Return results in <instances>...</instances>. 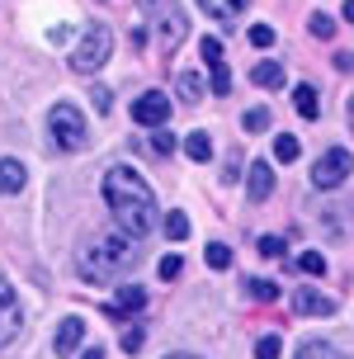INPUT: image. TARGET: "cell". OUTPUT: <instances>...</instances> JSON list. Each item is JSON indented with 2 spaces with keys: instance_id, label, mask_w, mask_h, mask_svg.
<instances>
[{
  "instance_id": "35",
  "label": "cell",
  "mask_w": 354,
  "mask_h": 359,
  "mask_svg": "<svg viewBox=\"0 0 354 359\" xmlns=\"http://www.w3.org/2000/svg\"><path fill=\"white\" fill-rule=\"evenodd\" d=\"M260 255L279 260V255H283V241H279V236H260Z\"/></svg>"
},
{
  "instance_id": "33",
  "label": "cell",
  "mask_w": 354,
  "mask_h": 359,
  "mask_svg": "<svg viewBox=\"0 0 354 359\" xmlns=\"http://www.w3.org/2000/svg\"><path fill=\"white\" fill-rule=\"evenodd\" d=\"M161 279H179V269H184V260H179V255H165V260H161Z\"/></svg>"
},
{
  "instance_id": "19",
  "label": "cell",
  "mask_w": 354,
  "mask_h": 359,
  "mask_svg": "<svg viewBox=\"0 0 354 359\" xmlns=\"http://www.w3.org/2000/svg\"><path fill=\"white\" fill-rule=\"evenodd\" d=\"M302 156V142L298 137H293V133H279V137H274V161H283V165H293Z\"/></svg>"
},
{
  "instance_id": "32",
  "label": "cell",
  "mask_w": 354,
  "mask_h": 359,
  "mask_svg": "<svg viewBox=\"0 0 354 359\" xmlns=\"http://www.w3.org/2000/svg\"><path fill=\"white\" fill-rule=\"evenodd\" d=\"M250 43H255V48H274V29H269V24H255V29H250Z\"/></svg>"
},
{
  "instance_id": "3",
  "label": "cell",
  "mask_w": 354,
  "mask_h": 359,
  "mask_svg": "<svg viewBox=\"0 0 354 359\" xmlns=\"http://www.w3.org/2000/svg\"><path fill=\"white\" fill-rule=\"evenodd\" d=\"M109 57H114V29L109 24H90L86 34H81V43H76V53H71V72L95 76Z\"/></svg>"
},
{
  "instance_id": "17",
  "label": "cell",
  "mask_w": 354,
  "mask_h": 359,
  "mask_svg": "<svg viewBox=\"0 0 354 359\" xmlns=\"http://www.w3.org/2000/svg\"><path fill=\"white\" fill-rule=\"evenodd\" d=\"M175 90H179V100H184V104H198V100H203V76L179 72L175 76Z\"/></svg>"
},
{
  "instance_id": "29",
  "label": "cell",
  "mask_w": 354,
  "mask_h": 359,
  "mask_svg": "<svg viewBox=\"0 0 354 359\" xmlns=\"http://www.w3.org/2000/svg\"><path fill=\"white\" fill-rule=\"evenodd\" d=\"M212 72V95H227L231 90V72H227V62H217V67H208Z\"/></svg>"
},
{
  "instance_id": "24",
  "label": "cell",
  "mask_w": 354,
  "mask_h": 359,
  "mask_svg": "<svg viewBox=\"0 0 354 359\" xmlns=\"http://www.w3.org/2000/svg\"><path fill=\"white\" fill-rule=\"evenodd\" d=\"M250 298H255V303H274V298H279V284H269V279H250Z\"/></svg>"
},
{
  "instance_id": "12",
  "label": "cell",
  "mask_w": 354,
  "mask_h": 359,
  "mask_svg": "<svg viewBox=\"0 0 354 359\" xmlns=\"http://www.w3.org/2000/svg\"><path fill=\"white\" fill-rule=\"evenodd\" d=\"M198 5H203V10H208V15L217 19V24H236V19L246 15V5H250V0H198Z\"/></svg>"
},
{
  "instance_id": "8",
  "label": "cell",
  "mask_w": 354,
  "mask_h": 359,
  "mask_svg": "<svg viewBox=\"0 0 354 359\" xmlns=\"http://www.w3.org/2000/svg\"><path fill=\"white\" fill-rule=\"evenodd\" d=\"M170 118V100L161 95V90H147L142 100H132V123H142V128H161Z\"/></svg>"
},
{
  "instance_id": "31",
  "label": "cell",
  "mask_w": 354,
  "mask_h": 359,
  "mask_svg": "<svg viewBox=\"0 0 354 359\" xmlns=\"http://www.w3.org/2000/svg\"><path fill=\"white\" fill-rule=\"evenodd\" d=\"M151 151H156V156H165V151H175V137H170L165 128H156V133H151Z\"/></svg>"
},
{
  "instance_id": "1",
  "label": "cell",
  "mask_w": 354,
  "mask_h": 359,
  "mask_svg": "<svg viewBox=\"0 0 354 359\" xmlns=\"http://www.w3.org/2000/svg\"><path fill=\"white\" fill-rule=\"evenodd\" d=\"M104 203L118 222V232L132 236V241H142L156 227V194L132 165H109L104 170Z\"/></svg>"
},
{
  "instance_id": "18",
  "label": "cell",
  "mask_w": 354,
  "mask_h": 359,
  "mask_svg": "<svg viewBox=\"0 0 354 359\" xmlns=\"http://www.w3.org/2000/svg\"><path fill=\"white\" fill-rule=\"evenodd\" d=\"M184 156L189 161H212V137L208 133H189L184 137Z\"/></svg>"
},
{
  "instance_id": "9",
  "label": "cell",
  "mask_w": 354,
  "mask_h": 359,
  "mask_svg": "<svg viewBox=\"0 0 354 359\" xmlns=\"http://www.w3.org/2000/svg\"><path fill=\"white\" fill-rule=\"evenodd\" d=\"M246 194H250V203H265V198L274 194V165H269V161H250Z\"/></svg>"
},
{
  "instance_id": "26",
  "label": "cell",
  "mask_w": 354,
  "mask_h": 359,
  "mask_svg": "<svg viewBox=\"0 0 354 359\" xmlns=\"http://www.w3.org/2000/svg\"><path fill=\"white\" fill-rule=\"evenodd\" d=\"M241 128H246V133H265V128H269V109H246Z\"/></svg>"
},
{
  "instance_id": "15",
  "label": "cell",
  "mask_w": 354,
  "mask_h": 359,
  "mask_svg": "<svg viewBox=\"0 0 354 359\" xmlns=\"http://www.w3.org/2000/svg\"><path fill=\"white\" fill-rule=\"evenodd\" d=\"M293 109H298L302 118H321V100L312 86H293Z\"/></svg>"
},
{
  "instance_id": "21",
  "label": "cell",
  "mask_w": 354,
  "mask_h": 359,
  "mask_svg": "<svg viewBox=\"0 0 354 359\" xmlns=\"http://www.w3.org/2000/svg\"><path fill=\"white\" fill-rule=\"evenodd\" d=\"M203 260H208V269H231V246H222V241H208Z\"/></svg>"
},
{
  "instance_id": "34",
  "label": "cell",
  "mask_w": 354,
  "mask_h": 359,
  "mask_svg": "<svg viewBox=\"0 0 354 359\" xmlns=\"http://www.w3.org/2000/svg\"><path fill=\"white\" fill-rule=\"evenodd\" d=\"M90 104L100 109V114H109V104H114V95H109L104 86H95V90H90Z\"/></svg>"
},
{
  "instance_id": "13",
  "label": "cell",
  "mask_w": 354,
  "mask_h": 359,
  "mask_svg": "<svg viewBox=\"0 0 354 359\" xmlns=\"http://www.w3.org/2000/svg\"><path fill=\"white\" fill-rule=\"evenodd\" d=\"M24 180H29L24 161H15V156H5V161H0V194H19V189H24Z\"/></svg>"
},
{
  "instance_id": "28",
  "label": "cell",
  "mask_w": 354,
  "mask_h": 359,
  "mask_svg": "<svg viewBox=\"0 0 354 359\" xmlns=\"http://www.w3.org/2000/svg\"><path fill=\"white\" fill-rule=\"evenodd\" d=\"M307 29H312L317 38H331V34H336V19H331V15H321V10H317V15L307 19Z\"/></svg>"
},
{
  "instance_id": "2",
  "label": "cell",
  "mask_w": 354,
  "mask_h": 359,
  "mask_svg": "<svg viewBox=\"0 0 354 359\" xmlns=\"http://www.w3.org/2000/svg\"><path fill=\"white\" fill-rule=\"evenodd\" d=\"M142 260L137 241L123 232H104V236H90L81 255H76V265H81V279L86 284H109V279H118L128 269Z\"/></svg>"
},
{
  "instance_id": "39",
  "label": "cell",
  "mask_w": 354,
  "mask_h": 359,
  "mask_svg": "<svg viewBox=\"0 0 354 359\" xmlns=\"http://www.w3.org/2000/svg\"><path fill=\"white\" fill-rule=\"evenodd\" d=\"M350 128H354V95H350Z\"/></svg>"
},
{
  "instance_id": "5",
  "label": "cell",
  "mask_w": 354,
  "mask_h": 359,
  "mask_svg": "<svg viewBox=\"0 0 354 359\" xmlns=\"http://www.w3.org/2000/svg\"><path fill=\"white\" fill-rule=\"evenodd\" d=\"M137 10L161 29L165 48H175L179 38L189 34V19H184V10H179V0H137Z\"/></svg>"
},
{
  "instance_id": "4",
  "label": "cell",
  "mask_w": 354,
  "mask_h": 359,
  "mask_svg": "<svg viewBox=\"0 0 354 359\" xmlns=\"http://www.w3.org/2000/svg\"><path fill=\"white\" fill-rule=\"evenodd\" d=\"M48 128H53V142L62 147V151H86V147H90L86 118H81V109L67 104V100L48 109Z\"/></svg>"
},
{
  "instance_id": "7",
  "label": "cell",
  "mask_w": 354,
  "mask_h": 359,
  "mask_svg": "<svg viewBox=\"0 0 354 359\" xmlns=\"http://www.w3.org/2000/svg\"><path fill=\"white\" fill-rule=\"evenodd\" d=\"M19 326H24V307H19V293L10 288V279L0 274V350L19 336Z\"/></svg>"
},
{
  "instance_id": "14",
  "label": "cell",
  "mask_w": 354,
  "mask_h": 359,
  "mask_svg": "<svg viewBox=\"0 0 354 359\" xmlns=\"http://www.w3.org/2000/svg\"><path fill=\"white\" fill-rule=\"evenodd\" d=\"M142 307H147V293L137 284H123L118 288V303L109 307V317H128V312H142Z\"/></svg>"
},
{
  "instance_id": "36",
  "label": "cell",
  "mask_w": 354,
  "mask_h": 359,
  "mask_svg": "<svg viewBox=\"0 0 354 359\" xmlns=\"http://www.w3.org/2000/svg\"><path fill=\"white\" fill-rule=\"evenodd\" d=\"M128 38H132V48H147V29H142V24H132V34H128Z\"/></svg>"
},
{
  "instance_id": "16",
  "label": "cell",
  "mask_w": 354,
  "mask_h": 359,
  "mask_svg": "<svg viewBox=\"0 0 354 359\" xmlns=\"http://www.w3.org/2000/svg\"><path fill=\"white\" fill-rule=\"evenodd\" d=\"M250 81H255L260 90H279V86H283V67H279V62H255Z\"/></svg>"
},
{
  "instance_id": "30",
  "label": "cell",
  "mask_w": 354,
  "mask_h": 359,
  "mask_svg": "<svg viewBox=\"0 0 354 359\" xmlns=\"http://www.w3.org/2000/svg\"><path fill=\"white\" fill-rule=\"evenodd\" d=\"M142 345H147V331H142V326H128V331H123V350H128V355H137Z\"/></svg>"
},
{
  "instance_id": "11",
  "label": "cell",
  "mask_w": 354,
  "mask_h": 359,
  "mask_svg": "<svg viewBox=\"0 0 354 359\" xmlns=\"http://www.w3.org/2000/svg\"><path fill=\"white\" fill-rule=\"evenodd\" d=\"M81 341H86V322H81V317H67V322L57 326V336H53V350L57 355H71Z\"/></svg>"
},
{
  "instance_id": "40",
  "label": "cell",
  "mask_w": 354,
  "mask_h": 359,
  "mask_svg": "<svg viewBox=\"0 0 354 359\" xmlns=\"http://www.w3.org/2000/svg\"><path fill=\"white\" fill-rule=\"evenodd\" d=\"M165 359H198V355H165Z\"/></svg>"
},
{
  "instance_id": "23",
  "label": "cell",
  "mask_w": 354,
  "mask_h": 359,
  "mask_svg": "<svg viewBox=\"0 0 354 359\" xmlns=\"http://www.w3.org/2000/svg\"><path fill=\"white\" fill-rule=\"evenodd\" d=\"M298 269L317 279V274H326V255H321V251H302V255H298Z\"/></svg>"
},
{
  "instance_id": "25",
  "label": "cell",
  "mask_w": 354,
  "mask_h": 359,
  "mask_svg": "<svg viewBox=\"0 0 354 359\" xmlns=\"http://www.w3.org/2000/svg\"><path fill=\"white\" fill-rule=\"evenodd\" d=\"M279 355H283L279 336H260V341H255V359H279Z\"/></svg>"
},
{
  "instance_id": "20",
  "label": "cell",
  "mask_w": 354,
  "mask_h": 359,
  "mask_svg": "<svg viewBox=\"0 0 354 359\" xmlns=\"http://www.w3.org/2000/svg\"><path fill=\"white\" fill-rule=\"evenodd\" d=\"M293 359H345V355H340L336 345H326V341H302Z\"/></svg>"
},
{
  "instance_id": "10",
  "label": "cell",
  "mask_w": 354,
  "mask_h": 359,
  "mask_svg": "<svg viewBox=\"0 0 354 359\" xmlns=\"http://www.w3.org/2000/svg\"><path fill=\"white\" fill-rule=\"evenodd\" d=\"M293 307H298L302 317H331L336 312V298H326L321 288H298L293 293Z\"/></svg>"
},
{
  "instance_id": "38",
  "label": "cell",
  "mask_w": 354,
  "mask_h": 359,
  "mask_svg": "<svg viewBox=\"0 0 354 359\" xmlns=\"http://www.w3.org/2000/svg\"><path fill=\"white\" fill-rule=\"evenodd\" d=\"M345 24H354V0H345Z\"/></svg>"
},
{
  "instance_id": "22",
  "label": "cell",
  "mask_w": 354,
  "mask_h": 359,
  "mask_svg": "<svg viewBox=\"0 0 354 359\" xmlns=\"http://www.w3.org/2000/svg\"><path fill=\"white\" fill-rule=\"evenodd\" d=\"M161 227H165V236H170V241H184V236H189V217H184V213H165V222H161Z\"/></svg>"
},
{
  "instance_id": "37",
  "label": "cell",
  "mask_w": 354,
  "mask_h": 359,
  "mask_svg": "<svg viewBox=\"0 0 354 359\" xmlns=\"http://www.w3.org/2000/svg\"><path fill=\"white\" fill-rule=\"evenodd\" d=\"M81 359H104V345H90V350H86Z\"/></svg>"
},
{
  "instance_id": "27",
  "label": "cell",
  "mask_w": 354,
  "mask_h": 359,
  "mask_svg": "<svg viewBox=\"0 0 354 359\" xmlns=\"http://www.w3.org/2000/svg\"><path fill=\"white\" fill-rule=\"evenodd\" d=\"M198 53H203V62H208V67H217V62H222V38H203V43H198Z\"/></svg>"
},
{
  "instance_id": "6",
  "label": "cell",
  "mask_w": 354,
  "mask_h": 359,
  "mask_svg": "<svg viewBox=\"0 0 354 359\" xmlns=\"http://www.w3.org/2000/svg\"><path fill=\"white\" fill-rule=\"evenodd\" d=\"M350 170H354V156L345 147H331V151H321L317 165H312V184H317V189H340V184L350 180Z\"/></svg>"
}]
</instances>
